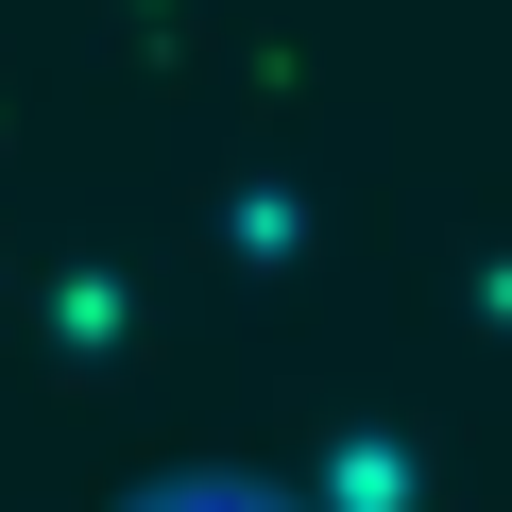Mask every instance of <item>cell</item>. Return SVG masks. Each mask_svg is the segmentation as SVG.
Listing matches in <instances>:
<instances>
[{
    "mask_svg": "<svg viewBox=\"0 0 512 512\" xmlns=\"http://www.w3.org/2000/svg\"><path fill=\"white\" fill-rule=\"evenodd\" d=\"M171 512H256V495H171Z\"/></svg>",
    "mask_w": 512,
    "mask_h": 512,
    "instance_id": "6da1fadb",
    "label": "cell"
}]
</instances>
